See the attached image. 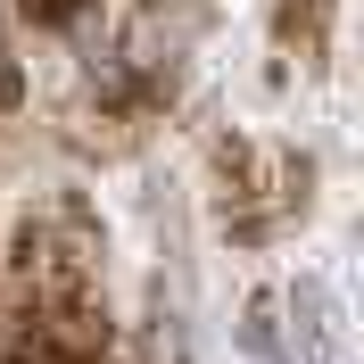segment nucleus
Returning <instances> with one entry per match:
<instances>
[{
    "mask_svg": "<svg viewBox=\"0 0 364 364\" xmlns=\"http://www.w3.org/2000/svg\"><path fill=\"white\" fill-rule=\"evenodd\" d=\"M215 182H224V232L240 240V249H265L290 215H306L315 166L298 158V149H282V141L224 133L215 141Z\"/></svg>",
    "mask_w": 364,
    "mask_h": 364,
    "instance_id": "f257e3e1",
    "label": "nucleus"
},
{
    "mask_svg": "<svg viewBox=\"0 0 364 364\" xmlns=\"http://www.w3.org/2000/svg\"><path fill=\"white\" fill-rule=\"evenodd\" d=\"M17 9H25L33 25H67V17H75V0H17Z\"/></svg>",
    "mask_w": 364,
    "mask_h": 364,
    "instance_id": "f03ea898",
    "label": "nucleus"
}]
</instances>
